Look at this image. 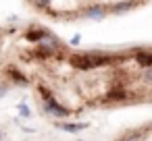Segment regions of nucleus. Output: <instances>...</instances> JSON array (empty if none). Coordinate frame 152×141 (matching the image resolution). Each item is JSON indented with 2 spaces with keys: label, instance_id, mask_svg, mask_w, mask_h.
<instances>
[{
  "label": "nucleus",
  "instance_id": "f03ea898",
  "mask_svg": "<svg viewBox=\"0 0 152 141\" xmlns=\"http://www.w3.org/2000/svg\"><path fill=\"white\" fill-rule=\"evenodd\" d=\"M25 7L31 13H38L46 19L56 21V23H73V21L115 17V15L144 9L148 4H144V2H94V0H77V2H27Z\"/></svg>",
  "mask_w": 152,
  "mask_h": 141
},
{
  "label": "nucleus",
  "instance_id": "20e7f679",
  "mask_svg": "<svg viewBox=\"0 0 152 141\" xmlns=\"http://www.w3.org/2000/svg\"><path fill=\"white\" fill-rule=\"evenodd\" d=\"M113 141H152V120L123 129L121 133H117L113 137Z\"/></svg>",
  "mask_w": 152,
  "mask_h": 141
},
{
  "label": "nucleus",
  "instance_id": "7ed1b4c3",
  "mask_svg": "<svg viewBox=\"0 0 152 141\" xmlns=\"http://www.w3.org/2000/svg\"><path fill=\"white\" fill-rule=\"evenodd\" d=\"M29 23L0 25V98L13 89H25L21 62L27 46Z\"/></svg>",
  "mask_w": 152,
  "mask_h": 141
},
{
  "label": "nucleus",
  "instance_id": "f257e3e1",
  "mask_svg": "<svg viewBox=\"0 0 152 141\" xmlns=\"http://www.w3.org/2000/svg\"><path fill=\"white\" fill-rule=\"evenodd\" d=\"M21 75L36 102L56 116L152 104V44L73 48L31 23Z\"/></svg>",
  "mask_w": 152,
  "mask_h": 141
}]
</instances>
